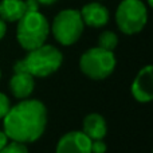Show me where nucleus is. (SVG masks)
<instances>
[{
  "label": "nucleus",
  "mask_w": 153,
  "mask_h": 153,
  "mask_svg": "<svg viewBox=\"0 0 153 153\" xmlns=\"http://www.w3.org/2000/svg\"><path fill=\"white\" fill-rule=\"evenodd\" d=\"M47 126V108L39 100H22L11 106L3 118V130L12 141L31 144L43 136Z\"/></svg>",
  "instance_id": "f257e3e1"
},
{
  "label": "nucleus",
  "mask_w": 153,
  "mask_h": 153,
  "mask_svg": "<svg viewBox=\"0 0 153 153\" xmlns=\"http://www.w3.org/2000/svg\"><path fill=\"white\" fill-rule=\"evenodd\" d=\"M63 54L53 45H42L30 50L26 58L19 59L13 65V73H28L34 78H45L61 69Z\"/></svg>",
  "instance_id": "f03ea898"
},
{
  "label": "nucleus",
  "mask_w": 153,
  "mask_h": 153,
  "mask_svg": "<svg viewBox=\"0 0 153 153\" xmlns=\"http://www.w3.org/2000/svg\"><path fill=\"white\" fill-rule=\"evenodd\" d=\"M50 34L48 20L39 11L26 12L18 20L16 39L20 47L26 51L34 50L45 45Z\"/></svg>",
  "instance_id": "7ed1b4c3"
},
{
  "label": "nucleus",
  "mask_w": 153,
  "mask_h": 153,
  "mask_svg": "<svg viewBox=\"0 0 153 153\" xmlns=\"http://www.w3.org/2000/svg\"><path fill=\"white\" fill-rule=\"evenodd\" d=\"M117 66L116 55L113 51L101 47L89 48L79 59V69L87 78L93 81H103L113 74Z\"/></svg>",
  "instance_id": "20e7f679"
},
{
  "label": "nucleus",
  "mask_w": 153,
  "mask_h": 153,
  "mask_svg": "<svg viewBox=\"0 0 153 153\" xmlns=\"http://www.w3.org/2000/svg\"><path fill=\"white\" fill-rule=\"evenodd\" d=\"M85 30L81 12L74 8L62 10L54 18L50 31L53 32L55 40L62 46H73L81 39Z\"/></svg>",
  "instance_id": "39448f33"
},
{
  "label": "nucleus",
  "mask_w": 153,
  "mask_h": 153,
  "mask_svg": "<svg viewBox=\"0 0 153 153\" xmlns=\"http://www.w3.org/2000/svg\"><path fill=\"white\" fill-rule=\"evenodd\" d=\"M148 22V10L143 0H122L116 10V23L125 35L141 32Z\"/></svg>",
  "instance_id": "423d86ee"
},
{
  "label": "nucleus",
  "mask_w": 153,
  "mask_h": 153,
  "mask_svg": "<svg viewBox=\"0 0 153 153\" xmlns=\"http://www.w3.org/2000/svg\"><path fill=\"white\" fill-rule=\"evenodd\" d=\"M132 95L137 102L148 103L153 100V67L151 65L143 67L137 73L132 86Z\"/></svg>",
  "instance_id": "0eeeda50"
},
{
  "label": "nucleus",
  "mask_w": 153,
  "mask_h": 153,
  "mask_svg": "<svg viewBox=\"0 0 153 153\" xmlns=\"http://www.w3.org/2000/svg\"><path fill=\"white\" fill-rule=\"evenodd\" d=\"M55 153H91V140L79 130L65 133L56 144Z\"/></svg>",
  "instance_id": "6e6552de"
},
{
  "label": "nucleus",
  "mask_w": 153,
  "mask_h": 153,
  "mask_svg": "<svg viewBox=\"0 0 153 153\" xmlns=\"http://www.w3.org/2000/svg\"><path fill=\"white\" fill-rule=\"evenodd\" d=\"M79 12H81L82 20H83L85 26L93 27V28L105 27L109 23V18H110L109 10L98 1L85 4Z\"/></svg>",
  "instance_id": "1a4fd4ad"
},
{
  "label": "nucleus",
  "mask_w": 153,
  "mask_h": 153,
  "mask_svg": "<svg viewBox=\"0 0 153 153\" xmlns=\"http://www.w3.org/2000/svg\"><path fill=\"white\" fill-rule=\"evenodd\" d=\"M8 86L15 98L26 100L35 89V78L28 73H13Z\"/></svg>",
  "instance_id": "9d476101"
},
{
  "label": "nucleus",
  "mask_w": 153,
  "mask_h": 153,
  "mask_svg": "<svg viewBox=\"0 0 153 153\" xmlns=\"http://www.w3.org/2000/svg\"><path fill=\"white\" fill-rule=\"evenodd\" d=\"M83 130L82 132L90 138V140H103L108 133V124L106 120L100 113H90L83 118L82 124Z\"/></svg>",
  "instance_id": "9b49d317"
},
{
  "label": "nucleus",
  "mask_w": 153,
  "mask_h": 153,
  "mask_svg": "<svg viewBox=\"0 0 153 153\" xmlns=\"http://www.w3.org/2000/svg\"><path fill=\"white\" fill-rule=\"evenodd\" d=\"M27 12L24 0H1L0 1V19L4 22H18Z\"/></svg>",
  "instance_id": "f8f14e48"
},
{
  "label": "nucleus",
  "mask_w": 153,
  "mask_h": 153,
  "mask_svg": "<svg viewBox=\"0 0 153 153\" xmlns=\"http://www.w3.org/2000/svg\"><path fill=\"white\" fill-rule=\"evenodd\" d=\"M118 46V36L113 31H103L98 36V47L105 48V50L113 51Z\"/></svg>",
  "instance_id": "ddd939ff"
},
{
  "label": "nucleus",
  "mask_w": 153,
  "mask_h": 153,
  "mask_svg": "<svg viewBox=\"0 0 153 153\" xmlns=\"http://www.w3.org/2000/svg\"><path fill=\"white\" fill-rule=\"evenodd\" d=\"M0 153H30V152H28V148L26 146V144L11 140V143H8L0 151Z\"/></svg>",
  "instance_id": "4468645a"
},
{
  "label": "nucleus",
  "mask_w": 153,
  "mask_h": 153,
  "mask_svg": "<svg viewBox=\"0 0 153 153\" xmlns=\"http://www.w3.org/2000/svg\"><path fill=\"white\" fill-rule=\"evenodd\" d=\"M11 108V101L5 94L0 93V120L4 118V116L8 113Z\"/></svg>",
  "instance_id": "2eb2a0df"
},
{
  "label": "nucleus",
  "mask_w": 153,
  "mask_h": 153,
  "mask_svg": "<svg viewBox=\"0 0 153 153\" xmlns=\"http://www.w3.org/2000/svg\"><path fill=\"white\" fill-rule=\"evenodd\" d=\"M108 145L103 140H93L91 141V153H106Z\"/></svg>",
  "instance_id": "dca6fc26"
},
{
  "label": "nucleus",
  "mask_w": 153,
  "mask_h": 153,
  "mask_svg": "<svg viewBox=\"0 0 153 153\" xmlns=\"http://www.w3.org/2000/svg\"><path fill=\"white\" fill-rule=\"evenodd\" d=\"M26 10L27 12L30 11H39V3L36 0H26Z\"/></svg>",
  "instance_id": "f3484780"
},
{
  "label": "nucleus",
  "mask_w": 153,
  "mask_h": 153,
  "mask_svg": "<svg viewBox=\"0 0 153 153\" xmlns=\"http://www.w3.org/2000/svg\"><path fill=\"white\" fill-rule=\"evenodd\" d=\"M8 140H10V138L7 137V134L4 133V130H0V151L8 144Z\"/></svg>",
  "instance_id": "a211bd4d"
},
{
  "label": "nucleus",
  "mask_w": 153,
  "mask_h": 153,
  "mask_svg": "<svg viewBox=\"0 0 153 153\" xmlns=\"http://www.w3.org/2000/svg\"><path fill=\"white\" fill-rule=\"evenodd\" d=\"M5 32H7V24L3 19H0V40L5 36Z\"/></svg>",
  "instance_id": "6ab92c4d"
},
{
  "label": "nucleus",
  "mask_w": 153,
  "mask_h": 153,
  "mask_svg": "<svg viewBox=\"0 0 153 153\" xmlns=\"http://www.w3.org/2000/svg\"><path fill=\"white\" fill-rule=\"evenodd\" d=\"M36 1L43 5H53V4H55L58 0H36Z\"/></svg>",
  "instance_id": "aec40b11"
},
{
  "label": "nucleus",
  "mask_w": 153,
  "mask_h": 153,
  "mask_svg": "<svg viewBox=\"0 0 153 153\" xmlns=\"http://www.w3.org/2000/svg\"><path fill=\"white\" fill-rule=\"evenodd\" d=\"M146 1H148V5H149V7H152V5H153V0H146Z\"/></svg>",
  "instance_id": "412c9836"
},
{
  "label": "nucleus",
  "mask_w": 153,
  "mask_h": 153,
  "mask_svg": "<svg viewBox=\"0 0 153 153\" xmlns=\"http://www.w3.org/2000/svg\"><path fill=\"white\" fill-rule=\"evenodd\" d=\"M0 78H1V70H0Z\"/></svg>",
  "instance_id": "4be33fe9"
}]
</instances>
